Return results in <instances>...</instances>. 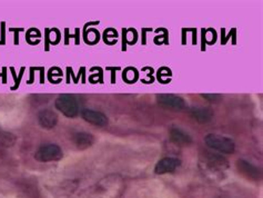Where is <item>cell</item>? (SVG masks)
<instances>
[{"instance_id":"6da1fadb","label":"cell","mask_w":263,"mask_h":198,"mask_svg":"<svg viewBox=\"0 0 263 198\" xmlns=\"http://www.w3.org/2000/svg\"><path fill=\"white\" fill-rule=\"evenodd\" d=\"M205 144L210 148L217 150L222 154H233L235 145L233 140L230 138L224 137V136H219V135H213L209 134L206 135L204 138Z\"/></svg>"},{"instance_id":"7a4b0ae2","label":"cell","mask_w":263,"mask_h":198,"mask_svg":"<svg viewBox=\"0 0 263 198\" xmlns=\"http://www.w3.org/2000/svg\"><path fill=\"white\" fill-rule=\"evenodd\" d=\"M56 108L69 118H73L79 113L78 101L71 95H61L56 100Z\"/></svg>"},{"instance_id":"3957f363","label":"cell","mask_w":263,"mask_h":198,"mask_svg":"<svg viewBox=\"0 0 263 198\" xmlns=\"http://www.w3.org/2000/svg\"><path fill=\"white\" fill-rule=\"evenodd\" d=\"M36 159L43 163L59 160L62 157V150L56 144H48L43 145L36 153Z\"/></svg>"},{"instance_id":"277c9868","label":"cell","mask_w":263,"mask_h":198,"mask_svg":"<svg viewBox=\"0 0 263 198\" xmlns=\"http://www.w3.org/2000/svg\"><path fill=\"white\" fill-rule=\"evenodd\" d=\"M202 164L206 169L210 170V172H217V170L218 172H223L224 169L228 168V160L224 157L218 154L206 153L204 155V159Z\"/></svg>"},{"instance_id":"5b68a950","label":"cell","mask_w":263,"mask_h":198,"mask_svg":"<svg viewBox=\"0 0 263 198\" xmlns=\"http://www.w3.org/2000/svg\"><path fill=\"white\" fill-rule=\"evenodd\" d=\"M157 100L159 105H161L164 108L172 109V111H182V109L185 107L184 100L181 97L176 96V95H170V94L158 95Z\"/></svg>"},{"instance_id":"8992f818","label":"cell","mask_w":263,"mask_h":198,"mask_svg":"<svg viewBox=\"0 0 263 198\" xmlns=\"http://www.w3.org/2000/svg\"><path fill=\"white\" fill-rule=\"evenodd\" d=\"M81 116L87 122L95 126L103 127L108 124V118L105 114L92 111V109H84V111L81 112Z\"/></svg>"},{"instance_id":"52a82bcc","label":"cell","mask_w":263,"mask_h":198,"mask_svg":"<svg viewBox=\"0 0 263 198\" xmlns=\"http://www.w3.org/2000/svg\"><path fill=\"white\" fill-rule=\"evenodd\" d=\"M181 165V161L177 158H172V157H165L161 160H159L156 165L155 172L156 174L162 175L167 173H174L175 170Z\"/></svg>"},{"instance_id":"ba28073f","label":"cell","mask_w":263,"mask_h":198,"mask_svg":"<svg viewBox=\"0 0 263 198\" xmlns=\"http://www.w3.org/2000/svg\"><path fill=\"white\" fill-rule=\"evenodd\" d=\"M38 120L41 127L46 129H51L57 125L58 116L56 113L50 111V109H45V111L39 113Z\"/></svg>"},{"instance_id":"9c48e42d","label":"cell","mask_w":263,"mask_h":198,"mask_svg":"<svg viewBox=\"0 0 263 198\" xmlns=\"http://www.w3.org/2000/svg\"><path fill=\"white\" fill-rule=\"evenodd\" d=\"M192 118H195L200 124H206L212 120L213 112L208 107H195L190 111Z\"/></svg>"},{"instance_id":"30bf717a","label":"cell","mask_w":263,"mask_h":198,"mask_svg":"<svg viewBox=\"0 0 263 198\" xmlns=\"http://www.w3.org/2000/svg\"><path fill=\"white\" fill-rule=\"evenodd\" d=\"M170 138L175 142V144H178V145H189L192 141L189 134H186L185 132L182 131V129L177 128V127L171 128Z\"/></svg>"},{"instance_id":"8fae6325","label":"cell","mask_w":263,"mask_h":198,"mask_svg":"<svg viewBox=\"0 0 263 198\" xmlns=\"http://www.w3.org/2000/svg\"><path fill=\"white\" fill-rule=\"evenodd\" d=\"M73 144L79 149H86L93 144V136L88 133H77L73 136Z\"/></svg>"},{"instance_id":"7c38bea8","label":"cell","mask_w":263,"mask_h":198,"mask_svg":"<svg viewBox=\"0 0 263 198\" xmlns=\"http://www.w3.org/2000/svg\"><path fill=\"white\" fill-rule=\"evenodd\" d=\"M239 168L241 169V172L243 174H247L248 177H258L259 174V170L255 168L254 166H252L251 164H249L247 161L243 160H239Z\"/></svg>"},{"instance_id":"4fadbf2b","label":"cell","mask_w":263,"mask_h":198,"mask_svg":"<svg viewBox=\"0 0 263 198\" xmlns=\"http://www.w3.org/2000/svg\"><path fill=\"white\" fill-rule=\"evenodd\" d=\"M15 141H16L15 136L11 135V134L4 133V134L0 135V145H2V146H5V147L12 146L13 144H15Z\"/></svg>"},{"instance_id":"5bb4252c","label":"cell","mask_w":263,"mask_h":198,"mask_svg":"<svg viewBox=\"0 0 263 198\" xmlns=\"http://www.w3.org/2000/svg\"><path fill=\"white\" fill-rule=\"evenodd\" d=\"M202 96L206 99H209L210 101H217L220 98L219 95H212V94H205V95H202Z\"/></svg>"}]
</instances>
